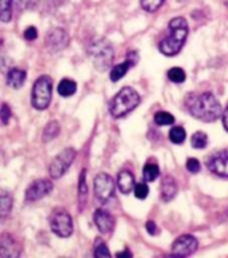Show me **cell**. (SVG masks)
Listing matches in <instances>:
<instances>
[{
	"label": "cell",
	"mask_w": 228,
	"mask_h": 258,
	"mask_svg": "<svg viewBox=\"0 0 228 258\" xmlns=\"http://www.w3.org/2000/svg\"><path fill=\"white\" fill-rule=\"evenodd\" d=\"M186 104L191 115L207 123L215 122L221 115V104L211 93L188 95Z\"/></svg>",
	"instance_id": "cell-1"
},
{
	"label": "cell",
	"mask_w": 228,
	"mask_h": 258,
	"mask_svg": "<svg viewBox=\"0 0 228 258\" xmlns=\"http://www.w3.org/2000/svg\"><path fill=\"white\" fill-rule=\"evenodd\" d=\"M60 133V124L56 120H52L50 123L47 124L44 130H43V142H51L52 139H55Z\"/></svg>",
	"instance_id": "cell-21"
},
{
	"label": "cell",
	"mask_w": 228,
	"mask_h": 258,
	"mask_svg": "<svg viewBox=\"0 0 228 258\" xmlns=\"http://www.w3.org/2000/svg\"><path fill=\"white\" fill-rule=\"evenodd\" d=\"M18 7L23 8V10H32L38 6L39 0H15Z\"/></svg>",
	"instance_id": "cell-33"
},
{
	"label": "cell",
	"mask_w": 228,
	"mask_h": 258,
	"mask_svg": "<svg viewBox=\"0 0 228 258\" xmlns=\"http://www.w3.org/2000/svg\"><path fill=\"white\" fill-rule=\"evenodd\" d=\"M93 190H95V197L101 202L107 201L115 193V182L112 177L105 173L97 174L93 179Z\"/></svg>",
	"instance_id": "cell-8"
},
{
	"label": "cell",
	"mask_w": 228,
	"mask_h": 258,
	"mask_svg": "<svg viewBox=\"0 0 228 258\" xmlns=\"http://www.w3.org/2000/svg\"><path fill=\"white\" fill-rule=\"evenodd\" d=\"M93 222L96 225L97 230L103 234H108L113 230L115 226V220L108 212H105L103 209H97L93 213Z\"/></svg>",
	"instance_id": "cell-14"
},
{
	"label": "cell",
	"mask_w": 228,
	"mask_h": 258,
	"mask_svg": "<svg viewBox=\"0 0 228 258\" xmlns=\"http://www.w3.org/2000/svg\"><path fill=\"white\" fill-rule=\"evenodd\" d=\"M12 18V0H2L0 19L3 23H8Z\"/></svg>",
	"instance_id": "cell-29"
},
{
	"label": "cell",
	"mask_w": 228,
	"mask_h": 258,
	"mask_svg": "<svg viewBox=\"0 0 228 258\" xmlns=\"http://www.w3.org/2000/svg\"><path fill=\"white\" fill-rule=\"evenodd\" d=\"M52 189H54V183L50 179H36L26 190V201L36 202L48 196Z\"/></svg>",
	"instance_id": "cell-10"
},
{
	"label": "cell",
	"mask_w": 228,
	"mask_h": 258,
	"mask_svg": "<svg viewBox=\"0 0 228 258\" xmlns=\"http://www.w3.org/2000/svg\"><path fill=\"white\" fill-rule=\"evenodd\" d=\"M159 174H160V170H159L158 165H155V163H147V165L144 166L143 177L146 182H154L155 179H158Z\"/></svg>",
	"instance_id": "cell-24"
},
{
	"label": "cell",
	"mask_w": 228,
	"mask_h": 258,
	"mask_svg": "<svg viewBox=\"0 0 228 258\" xmlns=\"http://www.w3.org/2000/svg\"><path fill=\"white\" fill-rule=\"evenodd\" d=\"M70 43V38L63 28H54L52 31L48 32L46 38V47L50 52H59L64 50Z\"/></svg>",
	"instance_id": "cell-11"
},
{
	"label": "cell",
	"mask_w": 228,
	"mask_h": 258,
	"mask_svg": "<svg viewBox=\"0 0 228 258\" xmlns=\"http://www.w3.org/2000/svg\"><path fill=\"white\" fill-rule=\"evenodd\" d=\"M51 230L60 238H68L74 233V224L70 213L64 209H55L50 217Z\"/></svg>",
	"instance_id": "cell-6"
},
{
	"label": "cell",
	"mask_w": 228,
	"mask_h": 258,
	"mask_svg": "<svg viewBox=\"0 0 228 258\" xmlns=\"http://www.w3.org/2000/svg\"><path fill=\"white\" fill-rule=\"evenodd\" d=\"M164 2H166V0H140V4H142V7H143L144 11L155 12L162 7Z\"/></svg>",
	"instance_id": "cell-30"
},
{
	"label": "cell",
	"mask_w": 228,
	"mask_h": 258,
	"mask_svg": "<svg viewBox=\"0 0 228 258\" xmlns=\"http://www.w3.org/2000/svg\"><path fill=\"white\" fill-rule=\"evenodd\" d=\"M116 257H132V253L128 249H124L123 251H120L116 254Z\"/></svg>",
	"instance_id": "cell-38"
},
{
	"label": "cell",
	"mask_w": 228,
	"mask_h": 258,
	"mask_svg": "<svg viewBox=\"0 0 228 258\" xmlns=\"http://www.w3.org/2000/svg\"><path fill=\"white\" fill-rule=\"evenodd\" d=\"M154 120L158 126H171V124L175 123L174 115L167 111L156 112L154 116Z\"/></svg>",
	"instance_id": "cell-25"
},
{
	"label": "cell",
	"mask_w": 228,
	"mask_h": 258,
	"mask_svg": "<svg viewBox=\"0 0 228 258\" xmlns=\"http://www.w3.org/2000/svg\"><path fill=\"white\" fill-rule=\"evenodd\" d=\"M186 167H187V170L190 171V173L196 174L200 171V162L197 161L196 158H188L187 159Z\"/></svg>",
	"instance_id": "cell-32"
},
{
	"label": "cell",
	"mask_w": 228,
	"mask_h": 258,
	"mask_svg": "<svg viewBox=\"0 0 228 258\" xmlns=\"http://www.w3.org/2000/svg\"><path fill=\"white\" fill-rule=\"evenodd\" d=\"M75 157H76V151L72 147H68L66 150H63L60 154H58L52 159L50 163V175L54 179H59L64 175L67 170L70 169V166L72 165Z\"/></svg>",
	"instance_id": "cell-7"
},
{
	"label": "cell",
	"mask_w": 228,
	"mask_h": 258,
	"mask_svg": "<svg viewBox=\"0 0 228 258\" xmlns=\"http://www.w3.org/2000/svg\"><path fill=\"white\" fill-rule=\"evenodd\" d=\"M52 98V79L48 75H42L36 79L32 87L31 103L39 111L46 110L51 103Z\"/></svg>",
	"instance_id": "cell-5"
},
{
	"label": "cell",
	"mask_w": 228,
	"mask_h": 258,
	"mask_svg": "<svg viewBox=\"0 0 228 258\" xmlns=\"http://www.w3.org/2000/svg\"><path fill=\"white\" fill-rule=\"evenodd\" d=\"M93 255H95V257H100V258L111 257V253H109L108 247H107L105 242L101 238H97L96 241H95V249H93Z\"/></svg>",
	"instance_id": "cell-27"
},
{
	"label": "cell",
	"mask_w": 228,
	"mask_h": 258,
	"mask_svg": "<svg viewBox=\"0 0 228 258\" xmlns=\"http://www.w3.org/2000/svg\"><path fill=\"white\" fill-rule=\"evenodd\" d=\"M146 229H147V231L151 235H155L158 233V226H156L154 221H148L147 224H146Z\"/></svg>",
	"instance_id": "cell-36"
},
{
	"label": "cell",
	"mask_w": 228,
	"mask_h": 258,
	"mask_svg": "<svg viewBox=\"0 0 228 258\" xmlns=\"http://www.w3.org/2000/svg\"><path fill=\"white\" fill-rule=\"evenodd\" d=\"M207 143H208V137L205 133L203 131H196L195 134L192 135V138H191V146L193 149H196V150H201V149H204L207 146Z\"/></svg>",
	"instance_id": "cell-23"
},
{
	"label": "cell",
	"mask_w": 228,
	"mask_h": 258,
	"mask_svg": "<svg viewBox=\"0 0 228 258\" xmlns=\"http://www.w3.org/2000/svg\"><path fill=\"white\" fill-rule=\"evenodd\" d=\"M134 193L138 200H146L150 193V189H148V185L146 182H140L138 185H135V189H134Z\"/></svg>",
	"instance_id": "cell-31"
},
{
	"label": "cell",
	"mask_w": 228,
	"mask_h": 258,
	"mask_svg": "<svg viewBox=\"0 0 228 258\" xmlns=\"http://www.w3.org/2000/svg\"><path fill=\"white\" fill-rule=\"evenodd\" d=\"M58 93L63 98L72 97L76 93V82L71 81V79H63L58 86Z\"/></svg>",
	"instance_id": "cell-20"
},
{
	"label": "cell",
	"mask_w": 228,
	"mask_h": 258,
	"mask_svg": "<svg viewBox=\"0 0 228 258\" xmlns=\"http://www.w3.org/2000/svg\"><path fill=\"white\" fill-rule=\"evenodd\" d=\"M38 38V30L36 27H28L26 28V31H24V39L28 40V42H32V40H35Z\"/></svg>",
	"instance_id": "cell-35"
},
{
	"label": "cell",
	"mask_w": 228,
	"mask_h": 258,
	"mask_svg": "<svg viewBox=\"0 0 228 258\" xmlns=\"http://www.w3.org/2000/svg\"><path fill=\"white\" fill-rule=\"evenodd\" d=\"M12 116V112H11V108L8 107L7 103H3L2 104V123L3 124H8L10 119H11Z\"/></svg>",
	"instance_id": "cell-34"
},
{
	"label": "cell",
	"mask_w": 228,
	"mask_h": 258,
	"mask_svg": "<svg viewBox=\"0 0 228 258\" xmlns=\"http://www.w3.org/2000/svg\"><path fill=\"white\" fill-rule=\"evenodd\" d=\"M88 56L93 67L99 71H105L113 62V48L104 38H93L88 44Z\"/></svg>",
	"instance_id": "cell-3"
},
{
	"label": "cell",
	"mask_w": 228,
	"mask_h": 258,
	"mask_svg": "<svg viewBox=\"0 0 228 258\" xmlns=\"http://www.w3.org/2000/svg\"><path fill=\"white\" fill-rule=\"evenodd\" d=\"M188 36V23L182 16L170 20L167 34L159 43V50L166 56H175L182 51Z\"/></svg>",
	"instance_id": "cell-2"
},
{
	"label": "cell",
	"mask_w": 228,
	"mask_h": 258,
	"mask_svg": "<svg viewBox=\"0 0 228 258\" xmlns=\"http://www.w3.org/2000/svg\"><path fill=\"white\" fill-rule=\"evenodd\" d=\"M131 66H134V64H132V62L130 60V59H128V60H126V62L120 63V64L113 66L112 70H111V73H109V78H111V81L112 82L120 81V79H122V78H123L124 75L127 74L128 70L131 69Z\"/></svg>",
	"instance_id": "cell-19"
},
{
	"label": "cell",
	"mask_w": 228,
	"mask_h": 258,
	"mask_svg": "<svg viewBox=\"0 0 228 258\" xmlns=\"http://www.w3.org/2000/svg\"><path fill=\"white\" fill-rule=\"evenodd\" d=\"M140 103V95L132 87H123L109 103V112L113 118H122L135 110Z\"/></svg>",
	"instance_id": "cell-4"
},
{
	"label": "cell",
	"mask_w": 228,
	"mask_h": 258,
	"mask_svg": "<svg viewBox=\"0 0 228 258\" xmlns=\"http://www.w3.org/2000/svg\"><path fill=\"white\" fill-rule=\"evenodd\" d=\"M20 251H22V247L16 242V239L11 234L3 233L0 238V255L3 258L19 257Z\"/></svg>",
	"instance_id": "cell-13"
},
{
	"label": "cell",
	"mask_w": 228,
	"mask_h": 258,
	"mask_svg": "<svg viewBox=\"0 0 228 258\" xmlns=\"http://www.w3.org/2000/svg\"><path fill=\"white\" fill-rule=\"evenodd\" d=\"M118 187H119L120 193L123 194H130L132 190L135 189V178H134L131 171L122 170L118 174Z\"/></svg>",
	"instance_id": "cell-16"
},
{
	"label": "cell",
	"mask_w": 228,
	"mask_h": 258,
	"mask_svg": "<svg viewBox=\"0 0 228 258\" xmlns=\"http://www.w3.org/2000/svg\"><path fill=\"white\" fill-rule=\"evenodd\" d=\"M79 194H77V200H79V210H83L84 206L87 205V196H88V187H87V170L83 169L79 177Z\"/></svg>",
	"instance_id": "cell-18"
},
{
	"label": "cell",
	"mask_w": 228,
	"mask_h": 258,
	"mask_svg": "<svg viewBox=\"0 0 228 258\" xmlns=\"http://www.w3.org/2000/svg\"><path fill=\"white\" fill-rule=\"evenodd\" d=\"M27 79V74L24 70L20 69H12L7 74V85L11 89H20L24 85V82Z\"/></svg>",
	"instance_id": "cell-17"
},
{
	"label": "cell",
	"mask_w": 228,
	"mask_h": 258,
	"mask_svg": "<svg viewBox=\"0 0 228 258\" xmlns=\"http://www.w3.org/2000/svg\"><path fill=\"white\" fill-rule=\"evenodd\" d=\"M168 79L171 82H174V83H183V82L186 81V71L182 70L180 67H174V69H171L168 73Z\"/></svg>",
	"instance_id": "cell-28"
},
{
	"label": "cell",
	"mask_w": 228,
	"mask_h": 258,
	"mask_svg": "<svg viewBox=\"0 0 228 258\" xmlns=\"http://www.w3.org/2000/svg\"><path fill=\"white\" fill-rule=\"evenodd\" d=\"M0 201H2V220H4L11 213L14 200H12V196L8 191L2 190V198H0Z\"/></svg>",
	"instance_id": "cell-22"
},
{
	"label": "cell",
	"mask_w": 228,
	"mask_h": 258,
	"mask_svg": "<svg viewBox=\"0 0 228 258\" xmlns=\"http://www.w3.org/2000/svg\"><path fill=\"white\" fill-rule=\"evenodd\" d=\"M207 166L211 173L216 174L219 177L228 178V151H217L211 155L207 162Z\"/></svg>",
	"instance_id": "cell-12"
},
{
	"label": "cell",
	"mask_w": 228,
	"mask_h": 258,
	"mask_svg": "<svg viewBox=\"0 0 228 258\" xmlns=\"http://www.w3.org/2000/svg\"><path fill=\"white\" fill-rule=\"evenodd\" d=\"M197 239L191 234L180 235L172 243L171 253L174 257H188L197 250Z\"/></svg>",
	"instance_id": "cell-9"
},
{
	"label": "cell",
	"mask_w": 228,
	"mask_h": 258,
	"mask_svg": "<svg viewBox=\"0 0 228 258\" xmlns=\"http://www.w3.org/2000/svg\"><path fill=\"white\" fill-rule=\"evenodd\" d=\"M178 193V185L175 181L174 177L171 175H166L163 178L162 185H160V196L164 202H170L171 200H174L175 196Z\"/></svg>",
	"instance_id": "cell-15"
},
{
	"label": "cell",
	"mask_w": 228,
	"mask_h": 258,
	"mask_svg": "<svg viewBox=\"0 0 228 258\" xmlns=\"http://www.w3.org/2000/svg\"><path fill=\"white\" fill-rule=\"evenodd\" d=\"M223 126H224V128L228 133V107L225 108L224 114H223Z\"/></svg>",
	"instance_id": "cell-37"
},
{
	"label": "cell",
	"mask_w": 228,
	"mask_h": 258,
	"mask_svg": "<svg viewBox=\"0 0 228 258\" xmlns=\"http://www.w3.org/2000/svg\"><path fill=\"white\" fill-rule=\"evenodd\" d=\"M168 137H170L171 142L175 143V145H180V143H183L186 141L187 134L184 128L180 127V126H176V127L171 128Z\"/></svg>",
	"instance_id": "cell-26"
}]
</instances>
